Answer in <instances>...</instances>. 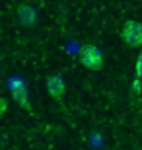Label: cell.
I'll return each mask as SVG.
<instances>
[{
  "label": "cell",
  "instance_id": "cell-2",
  "mask_svg": "<svg viewBox=\"0 0 142 150\" xmlns=\"http://www.w3.org/2000/svg\"><path fill=\"white\" fill-rule=\"evenodd\" d=\"M8 88H10V92H12V100L16 101L20 107H23V109L31 111L29 90H28V86H25V82H23V78H20V76L10 78V82H8Z\"/></svg>",
  "mask_w": 142,
  "mask_h": 150
},
{
  "label": "cell",
  "instance_id": "cell-5",
  "mask_svg": "<svg viewBox=\"0 0 142 150\" xmlns=\"http://www.w3.org/2000/svg\"><path fill=\"white\" fill-rule=\"evenodd\" d=\"M18 20L23 28H35L37 25V10L31 4H20L18 6Z\"/></svg>",
  "mask_w": 142,
  "mask_h": 150
},
{
  "label": "cell",
  "instance_id": "cell-6",
  "mask_svg": "<svg viewBox=\"0 0 142 150\" xmlns=\"http://www.w3.org/2000/svg\"><path fill=\"white\" fill-rule=\"evenodd\" d=\"M8 111V100L6 98H0V117H4Z\"/></svg>",
  "mask_w": 142,
  "mask_h": 150
},
{
  "label": "cell",
  "instance_id": "cell-1",
  "mask_svg": "<svg viewBox=\"0 0 142 150\" xmlns=\"http://www.w3.org/2000/svg\"><path fill=\"white\" fill-rule=\"evenodd\" d=\"M78 59L82 62V67L88 68V70H101L103 62H105V57L97 45H84L80 49Z\"/></svg>",
  "mask_w": 142,
  "mask_h": 150
},
{
  "label": "cell",
  "instance_id": "cell-3",
  "mask_svg": "<svg viewBox=\"0 0 142 150\" xmlns=\"http://www.w3.org/2000/svg\"><path fill=\"white\" fill-rule=\"evenodd\" d=\"M121 39L125 41L129 47H142V23L136 20H129L125 22L123 29H121Z\"/></svg>",
  "mask_w": 142,
  "mask_h": 150
},
{
  "label": "cell",
  "instance_id": "cell-7",
  "mask_svg": "<svg viewBox=\"0 0 142 150\" xmlns=\"http://www.w3.org/2000/svg\"><path fill=\"white\" fill-rule=\"evenodd\" d=\"M140 74H142V57L138 59V76H140Z\"/></svg>",
  "mask_w": 142,
  "mask_h": 150
},
{
  "label": "cell",
  "instance_id": "cell-4",
  "mask_svg": "<svg viewBox=\"0 0 142 150\" xmlns=\"http://www.w3.org/2000/svg\"><path fill=\"white\" fill-rule=\"evenodd\" d=\"M47 92H49V96L53 98V100L60 101L62 98H64V94H66L64 78L60 76V74H51V76L47 78Z\"/></svg>",
  "mask_w": 142,
  "mask_h": 150
}]
</instances>
